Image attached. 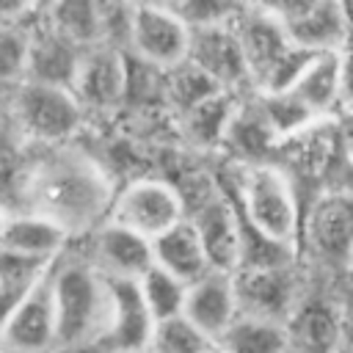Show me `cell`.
Instances as JSON below:
<instances>
[{
    "mask_svg": "<svg viewBox=\"0 0 353 353\" xmlns=\"http://www.w3.org/2000/svg\"><path fill=\"white\" fill-rule=\"evenodd\" d=\"M25 212L44 215L55 221L66 234L97 229V218L110 207L108 185L91 163L83 160H47L28 171L25 188Z\"/></svg>",
    "mask_w": 353,
    "mask_h": 353,
    "instance_id": "1",
    "label": "cell"
},
{
    "mask_svg": "<svg viewBox=\"0 0 353 353\" xmlns=\"http://www.w3.org/2000/svg\"><path fill=\"white\" fill-rule=\"evenodd\" d=\"M58 339L55 353H94L110 320V284L80 254L63 251L52 265Z\"/></svg>",
    "mask_w": 353,
    "mask_h": 353,
    "instance_id": "2",
    "label": "cell"
},
{
    "mask_svg": "<svg viewBox=\"0 0 353 353\" xmlns=\"http://www.w3.org/2000/svg\"><path fill=\"white\" fill-rule=\"evenodd\" d=\"M232 25L245 55L248 83L259 94H281L292 88L314 58L287 39L268 6H240Z\"/></svg>",
    "mask_w": 353,
    "mask_h": 353,
    "instance_id": "3",
    "label": "cell"
},
{
    "mask_svg": "<svg viewBox=\"0 0 353 353\" xmlns=\"http://www.w3.org/2000/svg\"><path fill=\"white\" fill-rule=\"evenodd\" d=\"M237 201L243 221L262 237L295 248L301 210L290 176L270 163H251L237 174Z\"/></svg>",
    "mask_w": 353,
    "mask_h": 353,
    "instance_id": "4",
    "label": "cell"
},
{
    "mask_svg": "<svg viewBox=\"0 0 353 353\" xmlns=\"http://www.w3.org/2000/svg\"><path fill=\"white\" fill-rule=\"evenodd\" d=\"M83 108L69 88L19 83L11 94V130L19 141L58 146L83 127Z\"/></svg>",
    "mask_w": 353,
    "mask_h": 353,
    "instance_id": "5",
    "label": "cell"
},
{
    "mask_svg": "<svg viewBox=\"0 0 353 353\" xmlns=\"http://www.w3.org/2000/svg\"><path fill=\"white\" fill-rule=\"evenodd\" d=\"M188 218L182 193L163 179H135L116 193L110 201L113 223L154 240Z\"/></svg>",
    "mask_w": 353,
    "mask_h": 353,
    "instance_id": "6",
    "label": "cell"
},
{
    "mask_svg": "<svg viewBox=\"0 0 353 353\" xmlns=\"http://www.w3.org/2000/svg\"><path fill=\"white\" fill-rule=\"evenodd\" d=\"M188 221L193 223L204 254L212 270L234 273L243 256V226L237 201H232L223 188H210L199 196L193 207H188Z\"/></svg>",
    "mask_w": 353,
    "mask_h": 353,
    "instance_id": "7",
    "label": "cell"
},
{
    "mask_svg": "<svg viewBox=\"0 0 353 353\" xmlns=\"http://www.w3.org/2000/svg\"><path fill=\"white\" fill-rule=\"evenodd\" d=\"M130 52L157 72H171L188 61L190 30L171 6H132Z\"/></svg>",
    "mask_w": 353,
    "mask_h": 353,
    "instance_id": "8",
    "label": "cell"
},
{
    "mask_svg": "<svg viewBox=\"0 0 353 353\" xmlns=\"http://www.w3.org/2000/svg\"><path fill=\"white\" fill-rule=\"evenodd\" d=\"M268 11L281 22L287 39L312 52H342L350 44L345 3H273Z\"/></svg>",
    "mask_w": 353,
    "mask_h": 353,
    "instance_id": "9",
    "label": "cell"
},
{
    "mask_svg": "<svg viewBox=\"0 0 353 353\" xmlns=\"http://www.w3.org/2000/svg\"><path fill=\"white\" fill-rule=\"evenodd\" d=\"M306 240L312 254L328 265L345 270L353 251V190L334 188L317 196L306 215Z\"/></svg>",
    "mask_w": 353,
    "mask_h": 353,
    "instance_id": "10",
    "label": "cell"
},
{
    "mask_svg": "<svg viewBox=\"0 0 353 353\" xmlns=\"http://www.w3.org/2000/svg\"><path fill=\"white\" fill-rule=\"evenodd\" d=\"M237 317H256L287 325L298 306L295 279L290 268H237L232 273Z\"/></svg>",
    "mask_w": 353,
    "mask_h": 353,
    "instance_id": "11",
    "label": "cell"
},
{
    "mask_svg": "<svg viewBox=\"0 0 353 353\" xmlns=\"http://www.w3.org/2000/svg\"><path fill=\"white\" fill-rule=\"evenodd\" d=\"M58 320L52 298V268L25 295L0 331L3 353H55Z\"/></svg>",
    "mask_w": 353,
    "mask_h": 353,
    "instance_id": "12",
    "label": "cell"
},
{
    "mask_svg": "<svg viewBox=\"0 0 353 353\" xmlns=\"http://www.w3.org/2000/svg\"><path fill=\"white\" fill-rule=\"evenodd\" d=\"M83 256L110 281H138L154 265L152 240L113 221H105L91 232L88 251Z\"/></svg>",
    "mask_w": 353,
    "mask_h": 353,
    "instance_id": "13",
    "label": "cell"
},
{
    "mask_svg": "<svg viewBox=\"0 0 353 353\" xmlns=\"http://www.w3.org/2000/svg\"><path fill=\"white\" fill-rule=\"evenodd\" d=\"M130 91V69L127 55L108 44L88 47L83 52L72 94L80 102L83 113L88 110H110Z\"/></svg>",
    "mask_w": 353,
    "mask_h": 353,
    "instance_id": "14",
    "label": "cell"
},
{
    "mask_svg": "<svg viewBox=\"0 0 353 353\" xmlns=\"http://www.w3.org/2000/svg\"><path fill=\"white\" fill-rule=\"evenodd\" d=\"M110 320L102 342L94 353H121V350H149L154 320L141 298L138 281H110Z\"/></svg>",
    "mask_w": 353,
    "mask_h": 353,
    "instance_id": "15",
    "label": "cell"
},
{
    "mask_svg": "<svg viewBox=\"0 0 353 353\" xmlns=\"http://www.w3.org/2000/svg\"><path fill=\"white\" fill-rule=\"evenodd\" d=\"M232 19L218 28L190 30V52H188V61L199 66L223 91H234L240 83H248L245 55Z\"/></svg>",
    "mask_w": 353,
    "mask_h": 353,
    "instance_id": "16",
    "label": "cell"
},
{
    "mask_svg": "<svg viewBox=\"0 0 353 353\" xmlns=\"http://www.w3.org/2000/svg\"><path fill=\"white\" fill-rule=\"evenodd\" d=\"M83 52L77 44L55 33L44 22V8L36 17V25L30 28V50H28V72L25 83L52 85V88H69L74 85Z\"/></svg>",
    "mask_w": 353,
    "mask_h": 353,
    "instance_id": "17",
    "label": "cell"
},
{
    "mask_svg": "<svg viewBox=\"0 0 353 353\" xmlns=\"http://www.w3.org/2000/svg\"><path fill=\"white\" fill-rule=\"evenodd\" d=\"M210 342L218 345V339L229 331V325L237 320V298L232 273L210 270L204 279L188 287L185 312H182Z\"/></svg>",
    "mask_w": 353,
    "mask_h": 353,
    "instance_id": "18",
    "label": "cell"
},
{
    "mask_svg": "<svg viewBox=\"0 0 353 353\" xmlns=\"http://www.w3.org/2000/svg\"><path fill=\"white\" fill-rule=\"evenodd\" d=\"M290 353H339L342 350V312L339 303L325 298L298 301L287 320Z\"/></svg>",
    "mask_w": 353,
    "mask_h": 353,
    "instance_id": "19",
    "label": "cell"
},
{
    "mask_svg": "<svg viewBox=\"0 0 353 353\" xmlns=\"http://www.w3.org/2000/svg\"><path fill=\"white\" fill-rule=\"evenodd\" d=\"M66 243H69L66 229H61L55 221L44 215L25 210H14L0 232V251L44 259V262H55L66 251Z\"/></svg>",
    "mask_w": 353,
    "mask_h": 353,
    "instance_id": "20",
    "label": "cell"
},
{
    "mask_svg": "<svg viewBox=\"0 0 353 353\" xmlns=\"http://www.w3.org/2000/svg\"><path fill=\"white\" fill-rule=\"evenodd\" d=\"M152 254H154V265L168 270L171 276H176L179 281H185L188 287L196 284L199 279H204L212 268L210 259L204 254V245L193 229V223L185 218L182 223H176L174 229L163 232L160 237L152 240Z\"/></svg>",
    "mask_w": 353,
    "mask_h": 353,
    "instance_id": "21",
    "label": "cell"
},
{
    "mask_svg": "<svg viewBox=\"0 0 353 353\" xmlns=\"http://www.w3.org/2000/svg\"><path fill=\"white\" fill-rule=\"evenodd\" d=\"M287 94H292L317 121L339 110V52L314 55Z\"/></svg>",
    "mask_w": 353,
    "mask_h": 353,
    "instance_id": "22",
    "label": "cell"
},
{
    "mask_svg": "<svg viewBox=\"0 0 353 353\" xmlns=\"http://www.w3.org/2000/svg\"><path fill=\"white\" fill-rule=\"evenodd\" d=\"M44 22L77 44L80 50L102 44V6L97 3H55L44 8Z\"/></svg>",
    "mask_w": 353,
    "mask_h": 353,
    "instance_id": "23",
    "label": "cell"
},
{
    "mask_svg": "<svg viewBox=\"0 0 353 353\" xmlns=\"http://www.w3.org/2000/svg\"><path fill=\"white\" fill-rule=\"evenodd\" d=\"M221 353H290L287 328L281 323L237 317L218 339Z\"/></svg>",
    "mask_w": 353,
    "mask_h": 353,
    "instance_id": "24",
    "label": "cell"
},
{
    "mask_svg": "<svg viewBox=\"0 0 353 353\" xmlns=\"http://www.w3.org/2000/svg\"><path fill=\"white\" fill-rule=\"evenodd\" d=\"M138 290L141 298L152 314L154 323L179 317L185 312V298H188V284L179 281L176 276H171L168 270L152 265L141 279H138Z\"/></svg>",
    "mask_w": 353,
    "mask_h": 353,
    "instance_id": "25",
    "label": "cell"
},
{
    "mask_svg": "<svg viewBox=\"0 0 353 353\" xmlns=\"http://www.w3.org/2000/svg\"><path fill=\"white\" fill-rule=\"evenodd\" d=\"M234 113H237V108L232 105L229 91H221L185 113V130L196 143L210 146V143L226 138V130H229Z\"/></svg>",
    "mask_w": 353,
    "mask_h": 353,
    "instance_id": "26",
    "label": "cell"
},
{
    "mask_svg": "<svg viewBox=\"0 0 353 353\" xmlns=\"http://www.w3.org/2000/svg\"><path fill=\"white\" fill-rule=\"evenodd\" d=\"M36 11L39 8H33L30 17H36ZM28 19L0 22V83L11 88L25 83V72H28V50H30V28H33L25 25Z\"/></svg>",
    "mask_w": 353,
    "mask_h": 353,
    "instance_id": "27",
    "label": "cell"
},
{
    "mask_svg": "<svg viewBox=\"0 0 353 353\" xmlns=\"http://www.w3.org/2000/svg\"><path fill=\"white\" fill-rule=\"evenodd\" d=\"M168 74V80H165V94H168V99L176 105V110L185 116L188 110H193L196 105H201L204 99H210V97H215V94H221L223 88H218L199 66H193L190 61H185V63H179L176 69H171V72H165Z\"/></svg>",
    "mask_w": 353,
    "mask_h": 353,
    "instance_id": "28",
    "label": "cell"
},
{
    "mask_svg": "<svg viewBox=\"0 0 353 353\" xmlns=\"http://www.w3.org/2000/svg\"><path fill=\"white\" fill-rule=\"evenodd\" d=\"M215 342H210L185 314L154 323L149 353H204Z\"/></svg>",
    "mask_w": 353,
    "mask_h": 353,
    "instance_id": "29",
    "label": "cell"
},
{
    "mask_svg": "<svg viewBox=\"0 0 353 353\" xmlns=\"http://www.w3.org/2000/svg\"><path fill=\"white\" fill-rule=\"evenodd\" d=\"M25 165H22V154H19V135L14 130H6L0 135V207H8L11 199H22V188H25Z\"/></svg>",
    "mask_w": 353,
    "mask_h": 353,
    "instance_id": "30",
    "label": "cell"
},
{
    "mask_svg": "<svg viewBox=\"0 0 353 353\" xmlns=\"http://www.w3.org/2000/svg\"><path fill=\"white\" fill-rule=\"evenodd\" d=\"M171 8L188 25V30H204V28L226 25L237 14L240 6H232V3H176Z\"/></svg>",
    "mask_w": 353,
    "mask_h": 353,
    "instance_id": "31",
    "label": "cell"
},
{
    "mask_svg": "<svg viewBox=\"0 0 353 353\" xmlns=\"http://www.w3.org/2000/svg\"><path fill=\"white\" fill-rule=\"evenodd\" d=\"M339 110H353V44L339 52Z\"/></svg>",
    "mask_w": 353,
    "mask_h": 353,
    "instance_id": "32",
    "label": "cell"
},
{
    "mask_svg": "<svg viewBox=\"0 0 353 353\" xmlns=\"http://www.w3.org/2000/svg\"><path fill=\"white\" fill-rule=\"evenodd\" d=\"M14 88L0 83V135L6 130H11V94H14Z\"/></svg>",
    "mask_w": 353,
    "mask_h": 353,
    "instance_id": "33",
    "label": "cell"
},
{
    "mask_svg": "<svg viewBox=\"0 0 353 353\" xmlns=\"http://www.w3.org/2000/svg\"><path fill=\"white\" fill-rule=\"evenodd\" d=\"M342 135H345L347 149H350V157H353V110H347L342 116Z\"/></svg>",
    "mask_w": 353,
    "mask_h": 353,
    "instance_id": "34",
    "label": "cell"
},
{
    "mask_svg": "<svg viewBox=\"0 0 353 353\" xmlns=\"http://www.w3.org/2000/svg\"><path fill=\"white\" fill-rule=\"evenodd\" d=\"M345 14H347V28H350V44H353V6L345 3Z\"/></svg>",
    "mask_w": 353,
    "mask_h": 353,
    "instance_id": "35",
    "label": "cell"
},
{
    "mask_svg": "<svg viewBox=\"0 0 353 353\" xmlns=\"http://www.w3.org/2000/svg\"><path fill=\"white\" fill-rule=\"evenodd\" d=\"M345 276H347V284H353V251L347 256V265H345Z\"/></svg>",
    "mask_w": 353,
    "mask_h": 353,
    "instance_id": "36",
    "label": "cell"
},
{
    "mask_svg": "<svg viewBox=\"0 0 353 353\" xmlns=\"http://www.w3.org/2000/svg\"><path fill=\"white\" fill-rule=\"evenodd\" d=\"M8 215H11V212H8L6 207H0V232H3V226H6V221H8Z\"/></svg>",
    "mask_w": 353,
    "mask_h": 353,
    "instance_id": "37",
    "label": "cell"
},
{
    "mask_svg": "<svg viewBox=\"0 0 353 353\" xmlns=\"http://www.w3.org/2000/svg\"><path fill=\"white\" fill-rule=\"evenodd\" d=\"M204 353H221V347H218V345H212V347H210V350H204Z\"/></svg>",
    "mask_w": 353,
    "mask_h": 353,
    "instance_id": "38",
    "label": "cell"
},
{
    "mask_svg": "<svg viewBox=\"0 0 353 353\" xmlns=\"http://www.w3.org/2000/svg\"><path fill=\"white\" fill-rule=\"evenodd\" d=\"M121 353H149V350H121Z\"/></svg>",
    "mask_w": 353,
    "mask_h": 353,
    "instance_id": "39",
    "label": "cell"
},
{
    "mask_svg": "<svg viewBox=\"0 0 353 353\" xmlns=\"http://www.w3.org/2000/svg\"><path fill=\"white\" fill-rule=\"evenodd\" d=\"M339 353H345V350H339Z\"/></svg>",
    "mask_w": 353,
    "mask_h": 353,
    "instance_id": "40",
    "label": "cell"
},
{
    "mask_svg": "<svg viewBox=\"0 0 353 353\" xmlns=\"http://www.w3.org/2000/svg\"><path fill=\"white\" fill-rule=\"evenodd\" d=\"M0 353H3V347H0Z\"/></svg>",
    "mask_w": 353,
    "mask_h": 353,
    "instance_id": "41",
    "label": "cell"
}]
</instances>
